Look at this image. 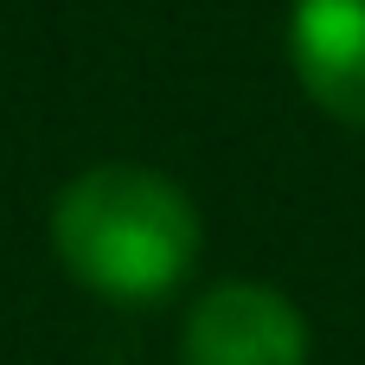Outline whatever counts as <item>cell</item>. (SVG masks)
I'll return each mask as SVG.
<instances>
[{
    "mask_svg": "<svg viewBox=\"0 0 365 365\" xmlns=\"http://www.w3.org/2000/svg\"><path fill=\"white\" fill-rule=\"evenodd\" d=\"M199 237V205L160 167L103 160L51 199V250L64 276L122 308L167 302L192 276Z\"/></svg>",
    "mask_w": 365,
    "mask_h": 365,
    "instance_id": "cell-1",
    "label": "cell"
},
{
    "mask_svg": "<svg viewBox=\"0 0 365 365\" xmlns=\"http://www.w3.org/2000/svg\"><path fill=\"white\" fill-rule=\"evenodd\" d=\"M308 314L250 276L205 289L180 327V365H308Z\"/></svg>",
    "mask_w": 365,
    "mask_h": 365,
    "instance_id": "cell-2",
    "label": "cell"
},
{
    "mask_svg": "<svg viewBox=\"0 0 365 365\" xmlns=\"http://www.w3.org/2000/svg\"><path fill=\"white\" fill-rule=\"evenodd\" d=\"M289 64L321 115L365 128V0H295Z\"/></svg>",
    "mask_w": 365,
    "mask_h": 365,
    "instance_id": "cell-3",
    "label": "cell"
}]
</instances>
